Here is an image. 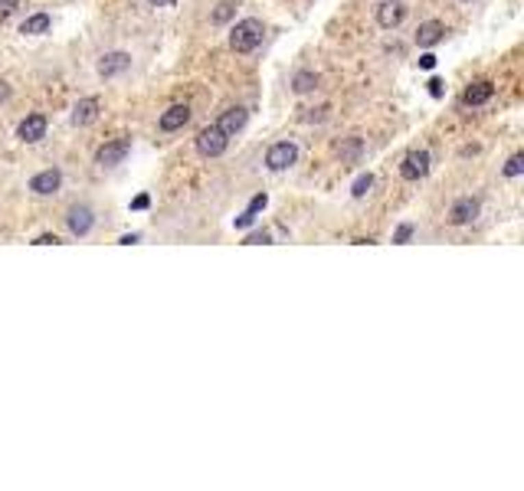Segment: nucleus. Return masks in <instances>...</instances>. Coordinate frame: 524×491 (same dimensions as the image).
Returning a JSON list of instances; mask_svg holds the SVG:
<instances>
[{"label":"nucleus","mask_w":524,"mask_h":491,"mask_svg":"<svg viewBox=\"0 0 524 491\" xmlns=\"http://www.w3.org/2000/svg\"><path fill=\"white\" fill-rule=\"evenodd\" d=\"M132 66V56L128 53H108V56H102V62H99V73H102V79H112V75L125 73Z\"/></svg>","instance_id":"obj_14"},{"label":"nucleus","mask_w":524,"mask_h":491,"mask_svg":"<svg viewBox=\"0 0 524 491\" xmlns=\"http://www.w3.org/2000/svg\"><path fill=\"white\" fill-rule=\"evenodd\" d=\"M406 16V7L403 3H397V0H387V3H380L377 7V23L384 27V30H393V27H400Z\"/></svg>","instance_id":"obj_8"},{"label":"nucleus","mask_w":524,"mask_h":491,"mask_svg":"<svg viewBox=\"0 0 524 491\" xmlns=\"http://www.w3.org/2000/svg\"><path fill=\"white\" fill-rule=\"evenodd\" d=\"M341 161H347V164H354L360 158V151H364V144H360V138H347L345 144H341Z\"/></svg>","instance_id":"obj_19"},{"label":"nucleus","mask_w":524,"mask_h":491,"mask_svg":"<svg viewBox=\"0 0 524 491\" xmlns=\"http://www.w3.org/2000/svg\"><path fill=\"white\" fill-rule=\"evenodd\" d=\"M253 223H255V213H249V210L242 216H236V229H246V226H253Z\"/></svg>","instance_id":"obj_28"},{"label":"nucleus","mask_w":524,"mask_h":491,"mask_svg":"<svg viewBox=\"0 0 524 491\" xmlns=\"http://www.w3.org/2000/svg\"><path fill=\"white\" fill-rule=\"evenodd\" d=\"M49 27H53L49 14H36V16H30V20L20 27V33H27V36H40V33H49Z\"/></svg>","instance_id":"obj_17"},{"label":"nucleus","mask_w":524,"mask_h":491,"mask_svg":"<svg viewBox=\"0 0 524 491\" xmlns=\"http://www.w3.org/2000/svg\"><path fill=\"white\" fill-rule=\"evenodd\" d=\"M16 134H20V141H27V144L43 141V138H46V118H43V115H27V118L20 121Z\"/></svg>","instance_id":"obj_7"},{"label":"nucleus","mask_w":524,"mask_h":491,"mask_svg":"<svg viewBox=\"0 0 524 491\" xmlns=\"http://www.w3.org/2000/svg\"><path fill=\"white\" fill-rule=\"evenodd\" d=\"M154 7H167V3H174V0H151Z\"/></svg>","instance_id":"obj_35"},{"label":"nucleus","mask_w":524,"mask_h":491,"mask_svg":"<svg viewBox=\"0 0 524 491\" xmlns=\"http://www.w3.org/2000/svg\"><path fill=\"white\" fill-rule=\"evenodd\" d=\"M60 184H62V174L49 167V171H40V174L30 180V190L33 194H40V197H53L60 190Z\"/></svg>","instance_id":"obj_9"},{"label":"nucleus","mask_w":524,"mask_h":491,"mask_svg":"<svg viewBox=\"0 0 524 491\" xmlns=\"http://www.w3.org/2000/svg\"><path fill=\"white\" fill-rule=\"evenodd\" d=\"M233 16H236V3H233V0H223V3L213 10V16H210V20H213V23H229Z\"/></svg>","instance_id":"obj_20"},{"label":"nucleus","mask_w":524,"mask_h":491,"mask_svg":"<svg viewBox=\"0 0 524 491\" xmlns=\"http://www.w3.org/2000/svg\"><path fill=\"white\" fill-rule=\"evenodd\" d=\"M92 223H95V216H92L89 207H73L69 210V216H66V226H69L73 236H86L92 229Z\"/></svg>","instance_id":"obj_10"},{"label":"nucleus","mask_w":524,"mask_h":491,"mask_svg":"<svg viewBox=\"0 0 524 491\" xmlns=\"http://www.w3.org/2000/svg\"><path fill=\"white\" fill-rule=\"evenodd\" d=\"M99 108H102V105H99V99H79V102H75V108H73V121L75 125H92V121L99 118Z\"/></svg>","instance_id":"obj_15"},{"label":"nucleus","mask_w":524,"mask_h":491,"mask_svg":"<svg viewBox=\"0 0 524 491\" xmlns=\"http://www.w3.org/2000/svg\"><path fill=\"white\" fill-rule=\"evenodd\" d=\"M413 239V223H403V226H397V233H393V242H410Z\"/></svg>","instance_id":"obj_24"},{"label":"nucleus","mask_w":524,"mask_h":491,"mask_svg":"<svg viewBox=\"0 0 524 491\" xmlns=\"http://www.w3.org/2000/svg\"><path fill=\"white\" fill-rule=\"evenodd\" d=\"M16 7H20V0H0V23H3V20H10Z\"/></svg>","instance_id":"obj_25"},{"label":"nucleus","mask_w":524,"mask_h":491,"mask_svg":"<svg viewBox=\"0 0 524 491\" xmlns=\"http://www.w3.org/2000/svg\"><path fill=\"white\" fill-rule=\"evenodd\" d=\"M151 207V197L148 194H141V197H135L132 200V210H148Z\"/></svg>","instance_id":"obj_29"},{"label":"nucleus","mask_w":524,"mask_h":491,"mask_svg":"<svg viewBox=\"0 0 524 491\" xmlns=\"http://www.w3.org/2000/svg\"><path fill=\"white\" fill-rule=\"evenodd\" d=\"M269 233H266V229H259V233H249V236L242 239V246H266V242H269Z\"/></svg>","instance_id":"obj_23"},{"label":"nucleus","mask_w":524,"mask_h":491,"mask_svg":"<svg viewBox=\"0 0 524 491\" xmlns=\"http://www.w3.org/2000/svg\"><path fill=\"white\" fill-rule=\"evenodd\" d=\"M246 121H249V112L236 105V108H226L223 115H220V121H216V128H220V131H223L226 138H233V134H236V131H242V128H246Z\"/></svg>","instance_id":"obj_6"},{"label":"nucleus","mask_w":524,"mask_h":491,"mask_svg":"<svg viewBox=\"0 0 524 491\" xmlns=\"http://www.w3.org/2000/svg\"><path fill=\"white\" fill-rule=\"evenodd\" d=\"M475 216H479V200H472V197L456 200V203H452V210H449V223H456V226L472 223Z\"/></svg>","instance_id":"obj_11"},{"label":"nucleus","mask_w":524,"mask_h":491,"mask_svg":"<svg viewBox=\"0 0 524 491\" xmlns=\"http://www.w3.org/2000/svg\"><path fill=\"white\" fill-rule=\"evenodd\" d=\"M187 121H190V108H187V105H171L164 115H161L158 125H161V131H177V128H184Z\"/></svg>","instance_id":"obj_12"},{"label":"nucleus","mask_w":524,"mask_h":491,"mask_svg":"<svg viewBox=\"0 0 524 491\" xmlns=\"http://www.w3.org/2000/svg\"><path fill=\"white\" fill-rule=\"evenodd\" d=\"M429 95H433V99L442 95V79H429Z\"/></svg>","instance_id":"obj_30"},{"label":"nucleus","mask_w":524,"mask_h":491,"mask_svg":"<svg viewBox=\"0 0 524 491\" xmlns=\"http://www.w3.org/2000/svg\"><path fill=\"white\" fill-rule=\"evenodd\" d=\"M446 36V27L439 23V20H426V23H419L416 30V43L423 46V49H429V46H436L439 40Z\"/></svg>","instance_id":"obj_13"},{"label":"nucleus","mask_w":524,"mask_h":491,"mask_svg":"<svg viewBox=\"0 0 524 491\" xmlns=\"http://www.w3.org/2000/svg\"><path fill=\"white\" fill-rule=\"evenodd\" d=\"M262 36H266V27H262V20H255V16H246L240 20L233 33H229V46L236 49V53H253L255 46L262 43Z\"/></svg>","instance_id":"obj_1"},{"label":"nucleus","mask_w":524,"mask_h":491,"mask_svg":"<svg viewBox=\"0 0 524 491\" xmlns=\"http://www.w3.org/2000/svg\"><path fill=\"white\" fill-rule=\"evenodd\" d=\"M492 92H495L492 82H475V86H469V89H465L462 102L465 105H485L488 99H492Z\"/></svg>","instance_id":"obj_16"},{"label":"nucleus","mask_w":524,"mask_h":491,"mask_svg":"<svg viewBox=\"0 0 524 491\" xmlns=\"http://www.w3.org/2000/svg\"><path fill=\"white\" fill-rule=\"evenodd\" d=\"M295 161H299V148H295L292 141H279V144H272L269 154H266V167H269V171H288Z\"/></svg>","instance_id":"obj_3"},{"label":"nucleus","mask_w":524,"mask_h":491,"mask_svg":"<svg viewBox=\"0 0 524 491\" xmlns=\"http://www.w3.org/2000/svg\"><path fill=\"white\" fill-rule=\"evenodd\" d=\"M292 89L299 92V95H305V92H312V89H318V75L314 73H295V79H292Z\"/></svg>","instance_id":"obj_18"},{"label":"nucleus","mask_w":524,"mask_h":491,"mask_svg":"<svg viewBox=\"0 0 524 491\" xmlns=\"http://www.w3.org/2000/svg\"><path fill=\"white\" fill-rule=\"evenodd\" d=\"M433 66H436V56H433V53L419 56V69H433Z\"/></svg>","instance_id":"obj_31"},{"label":"nucleus","mask_w":524,"mask_h":491,"mask_svg":"<svg viewBox=\"0 0 524 491\" xmlns=\"http://www.w3.org/2000/svg\"><path fill=\"white\" fill-rule=\"evenodd\" d=\"M374 187V174H360L358 180H354V187H351V194L354 197H367V190Z\"/></svg>","instance_id":"obj_21"},{"label":"nucleus","mask_w":524,"mask_h":491,"mask_svg":"<svg viewBox=\"0 0 524 491\" xmlns=\"http://www.w3.org/2000/svg\"><path fill=\"white\" fill-rule=\"evenodd\" d=\"M33 246H60V236L56 233H43V236L33 239Z\"/></svg>","instance_id":"obj_26"},{"label":"nucleus","mask_w":524,"mask_h":491,"mask_svg":"<svg viewBox=\"0 0 524 491\" xmlns=\"http://www.w3.org/2000/svg\"><path fill=\"white\" fill-rule=\"evenodd\" d=\"M10 99V86L7 82H0V102H7Z\"/></svg>","instance_id":"obj_33"},{"label":"nucleus","mask_w":524,"mask_h":491,"mask_svg":"<svg viewBox=\"0 0 524 491\" xmlns=\"http://www.w3.org/2000/svg\"><path fill=\"white\" fill-rule=\"evenodd\" d=\"M118 242H121V246H132V242H138V233H132V236H121Z\"/></svg>","instance_id":"obj_34"},{"label":"nucleus","mask_w":524,"mask_h":491,"mask_svg":"<svg viewBox=\"0 0 524 491\" xmlns=\"http://www.w3.org/2000/svg\"><path fill=\"white\" fill-rule=\"evenodd\" d=\"M226 144H229V138H226L216 125H210V128H203V131L197 134V151H200L203 158H220L226 151Z\"/></svg>","instance_id":"obj_2"},{"label":"nucleus","mask_w":524,"mask_h":491,"mask_svg":"<svg viewBox=\"0 0 524 491\" xmlns=\"http://www.w3.org/2000/svg\"><path fill=\"white\" fill-rule=\"evenodd\" d=\"M524 171V154H514L508 164H505V177H521Z\"/></svg>","instance_id":"obj_22"},{"label":"nucleus","mask_w":524,"mask_h":491,"mask_svg":"<svg viewBox=\"0 0 524 491\" xmlns=\"http://www.w3.org/2000/svg\"><path fill=\"white\" fill-rule=\"evenodd\" d=\"M128 151H132V141H128V138L108 141V144H102V148H99L95 164H99V167H115V164H121L125 158H128Z\"/></svg>","instance_id":"obj_5"},{"label":"nucleus","mask_w":524,"mask_h":491,"mask_svg":"<svg viewBox=\"0 0 524 491\" xmlns=\"http://www.w3.org/2000/svg\"><path fill=\"white\" fill-rule=\"evenodd\" d=\"M266 203H269V197H266V194H255L253 200H249V213H259V210H266Z\"/></svg>","instance_id":"obj_27"},{"label":"nucleus","mask_w":524,"mask_h":491,"mask_svg":"<svg viewBox=\"0 0 524 491\" xmlns=\"http://www.w3.org/2000/svg\"><path fill=\"white\" fill-rule=\"evenodd\" d=\"M429 151H410L403 158V164H400V177L403 180H419L429 174Z\"/></svg>","instance_id":"obj_4"},{"label":"nucleus","mask_w":524,"mask_h":491,"mask_svg":"<svg viewBox=\"0 0 524 491\" xmlns=\"http://www.w3.org/2000/svg\"><path fill=\"white\" fill-rule=\"evenodd\" d=\"M325 112H328V105H325V108H318V112H308L305 118H308V121H321V118H325Z\"/></svg>","instance_id":"obj_32"}]
</instances>
